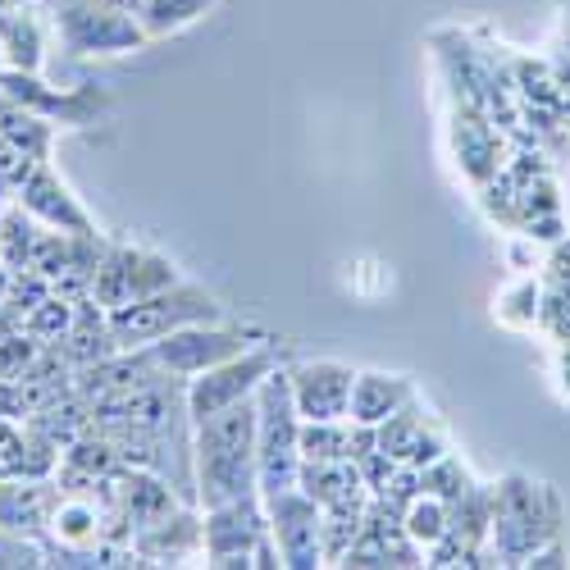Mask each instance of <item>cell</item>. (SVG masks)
I'll list each match as a JSON object with an SVG mask.
<instances>
[{
	"label": "cell",
	"instance_id": "obj_1",
	"mask_svg": "<svg viewBox=\"0 0 570 570\" xmlns=\"http://www.w3.org/2000/svg\"><path fill=\"white\" fill-rule=\"evenodd\" d=\"M193 456H197V489L202 507H224L237 498L261 493L256 470V397L233 402L193 424Z\"/></svg>",
	"mask_w": 570,
	"mask_h": 570
},
{
	"label": "cell",
	"instance_id": "obj_2",
	"mask_svg": "<svg viewBox=\"0 0 570 570\" xmlns=\"http://www.w3.org/2000/svg\"><path fill=\"white\" fill-rule=\"evenodd\" d=\"M202 320H224V306L206 288H193V283H169L165 293H151V297H141L132 306L110 311L115 343L124 352L128 347H151L165 334H174V328L202 324Z\"/></svg>",
	"mask_w": 570,
	"mask_h": 570
},
{
	"label": "cell",
	"instance_id": "obj_3",
	"mask_svg": "<svg viewBox=\"0 0 570 570\" xmlns=\"http://www.w3.org/2000/svg\"><path fill=\"white\" fill-rule=\"evenodd\" d=\"M256 343H265L261 328L252 324H224V320H202V324H183L174 334H165L160 343H151L147 352L156 356V365L174 379H197L206 370H215L219 361H233L252 352Z\"/></svg>",
	"mask_w": 570,
	"mask_h": 570
},
{
	"label": "cell",
	"instance_id": "obj_4",
	"mask_svg": "<svg viewBox=\"0 0 570 570\" xmlns=\"http://www.w3.org/2000/svg\"><path fill=\"white\" fill-rule=\"evenodd\" d=\"M51 6V28L73 56H119L147 41L141 19L115 10L106 0H46Z\"/></svg>",
	"mask_w": 570,
	"mask_h": 570
},
{
	"label": "cell",
	"instance_id": "obj_5",
	"mask_svg": "<svg viewBox=\"0 0 570 570\" xmlns=\"http://www.w3.org/2000/svg\"><path fill=\"white\" fill-rule=\"evenodd\" d=\"M169 283H178V269L169 256L147 252V247L110 243L101 265H97V278H91V297H97L106 311H119V306H132L151 293H165Z\"/></svg>",
	"mask_w": 570,
	"mask_h": 570
},
{
	"label": "cell",
	"instance_id": "obj_6",
	"mask_svg": "<svg viewBox=\"0 0 570 570\" xmlns=\"http://www.w3.org/2000/svg\"><path fill=\"white\" fill-rule=\"evenodd\" d=\"M274 370H278L274 343H256L252 352L233 356V361H219L215 370L187 379V389H183V397H187V420L197 424V420H206V415H215V411H224V406H233V402L256 397V389L265 384V374H274Z\"/></svg>",
	"mask_w": 570,
	"mask_h": 570
},
{
	"label": "cell",
	"instance_id": "obj_7",
	"mask_svg": "<svg viewBox=\"0 0 570 570\" xmlns=\"http://www.w3.org/2000/svg\"><path fill=\"white\" fill-rule=\"evenodd\" d=\"M0 91L14 97L23 110L41 115L46 124H56V128H87V124H97L110 106L101 87H51L41 73L6 69V65H0Z\"/></svg>",
	"mask_w": 570,
	"mask_h": 570
},
{
	"label": "cell",
	"instance_id": "obj_8",
	"mask_svg": "<svg viewBox=\"0 0 570 570\" xmlns=\"http://www.w3.org/2000/svg\"><path fill=\"white\" fill-rule=\"evenodd\" d=\"M206 530V561L210 566H252V548L269 534V511L265 498H237L224 507H206L202 515Z\"/></svg>",
	"mask_w": 570,
	"mask_h": 570
},
{
	"label": "cell",
	"instance_id": "obj_9",
	"mask_svg": "<svg viewBox=\"0 0 570 570\" xmlns=\"http://www.w3.org/2000/svg\"><path fill=\"white\" fill-rule=\"evenodd\" d=\"M269 511V534L283 552V566H320L324 561V511L315 507V498H306L302 489H288L278 498H265Z\"/></svg>",
	"mask_w": 570,
	"mask_h": 570
},
{
	"label": "cell",
	"instance_id": "obj_10",
	"mask_svg": "<svg viewBox=\"0 0 570 570\" xmlns=\"http://www.w3.org/2000/svg\"><path fill=\"white\" fill-rule=\"evenodd\" d=\"M293 402L302 420H352L356 370L343 361H306L293 374Z\"/></svg>",
	"mask_w": 570,
	"mask_h": 570
},
{
	"label": "cell",
	"instance_id": "obj_11",
	"mask_svg": "<svg viewBox=\"0 0 570 570\" xmlns=\"http://www.w3.org/2000/svg\"><path fill=\"white\" fill-rule=\"evenodd\" d=\"M14 202H19L28 215H37L46 228H60V233H101L97 219H91V215L82 210V202L73 197V187H69L51 165H46V160L32 165V174L19 183Z\"/></svg>",
	"mask_w": 570,
	"mask_h": 570
},
{
	"label": "cell",
	"instance_id": "obj_12",
	"mask_svg": "<svg viewBox=\"0 0 570 570\" xmlns=\"http://www.w3.org/2000/svg\"><path fill=\"white\" fill-rule=\"evenodd\" d=\"M56 502H60L56 480H0V530L32 534L46 543Z\"/></svg>",
	"mask_w": 570,
	"mask_h": 570
},
{
	"label": "cell",
	"instance_id": "obj_13",
	"mask_svg": "<svg viewBox=\"0 0 570 570\" xmlns=\"http://www.w3.org/2000/svg\"><path fill=\"white\" fill-rule=\"evenodd\" d=\"M46 6V0H41ZM41 6H19L0 14V65L41 73L46 65V19Z\"/></svg>",
	"mask_w": 570,
	"mask_h": 570
},
{
	"label": "cell",
	"instance_id": "obj_14",
	"mask_svg": "<svg viewBox=\"0 0 570 570\" xmlns=\"http://www.w3.org/2000/svg\"><path fill=\"white\" fill-rule=\"evenodd\" d=\"M415 402V384L406 374H379V370H361L352 384V420L379 430L389 415H397L402 406Z\"/></svg>",
	"mask_w": 570,
	"mask_h": 570
},
{
	"label": "cell",
	"instance_id": "obj_15",
	"mask_svg": "<svg viewBox=\"0 0 570 570\" xmlns=\"http://www.w3.org/2000/svg\"><path fill=\"white\" fill-rule=\"evenodd\" d=\"M0 137L14 141L19 151H28L32 160H51V141H56V124H46L41 115L23 110L14 97L0 91Z\"/></svg>",
	"mask_w": 570,
	"mask_h": 570
},
{
	"label": "cell",
	"instance_id": "obj_16",
	"mask_svg": "<svg viewBox=\"0 0 570 570\" xmlns=\"http://www.w3.org/2000/svg\"><path fill=\"white\" fill-rule=\"evenodd\" d=\"M46 237V224L37 215H28L19 202H10L6 210H0V261H6L10 269H28L37 247Z\"/></svg>",
	"mask_w": 570,
	"mask_h": 570
},
{
	"label": "cell",
	"instance_id": "obj_17",
	"mask_svg": "<svg viewBox=\"0 0 570 570\" xmlns=\"http://www.w3.org/2000/svg\"><path fill=\"white\" fill-rule=\"evenodd\" d=\"M448 525H452V507H448L443 498H434V493H415V498L402 507V530H406L420 548L443 543Z\"/></svg>",
	"mask_w": 570,
	"mask_h": 570
},
{
	"label": "cell",
	"instance_id": "obj_18",
	"mask_svg": "<svg viewBox=\"0 0 570 570\" xmlns=\"http://www.w3.org/2000/svg\"><path fill=\"white\" fill-rule=\"evenodd\" d=\"M210 6H215V0H147L137 19H141L147 41H156V37H169V32L187 28V23H197Z\"/></svg>",
	"mask_w": 570,
	"mask_h": 570
},
{
	"label": "cell",
	"instance_id": "obj_19",
	"mask_svg": "<svg viewBox=\"0 0 570 570\" xmlns=\"http://www.w3.org/2000/svg\"><path fill=\"white\" fill-rule=\"evenodd\" d=\"M73 311H78V302L51 293V297L37 302V306L23 315V328H28L32 338H41V343H60V338L69 334V324H73Z\"/></svg>",
	"mask_w": 570,
	"mask_h": 570
},
{
	"label": "cell",
	"instance_id": "obj_20",
	"mask_svg": "<svg viewBox=\"0 0 570 570\" xmlns=\"http://www.w3.org/2000/svg\"><path fill=\"white\" fill-rule=\"evenodd\" d=\"M19 566H46V543L32 534L0 530V570H19Z\"/></svg>",
	"mask_w": 570,
	"mask_h": 570
},
{
	"label": "cell",
	"instance_id": "obj_21",
	"mask_svg": "<svg viewBox=\"0 0 570 570\" xmlns=\"http://www.w3.org/2000/svg\"><path fill=\"white\" fill-rule=\"evenodd\" d=\"M10 283H14V269H10L6 261H0V302H6V297H10Z\"/></svg>",
	"mask_w": 570,
	"mask_h": 570
},
{
	"label": "cell",
	"instance_id": "obj_22",
	"mask_svg": "<svg viewBox=\"0 0 570 570\" xmlns=\"http://www.w3.org/2000/svg\"><path fill=\"white\" fill-rule=\"evenodd\" d=\"M19 6H41V0H0V14H6V10H19Z\"/></svg>",
	"mask_w": 570,
	"mask_h": 570
},
{
	"label": "cell",
	"instance_id": "obj_23",
	"mask_svg": "<svg viewBox=\"0 0 570 570\" xmlns=\"http://www.w3.org/2000/svg\"><path fill=\"white\" fill-rule=\"evenodd\" d=\"M10 202H14V193H10V187H6V183H0V210H6Z\"/></svg>",
	"mask_w": 570,
	"mask_h": 570
}]
</instances>
